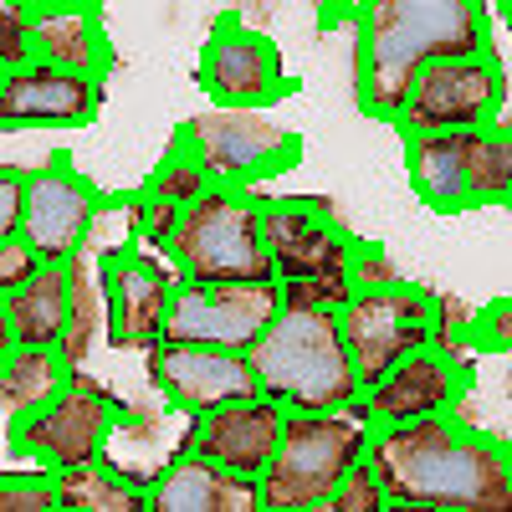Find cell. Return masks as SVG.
Instances as JSON below:
<instances>
[{"label":"cell","mask_w":512,"mask_h":512,"mask_svg":"<svg viewBox=\"0 0 512 512\" xmlns=\"http://www.w3.org/2000/svg\"><path fill=\"white\" fill-rule=\"evenodd\" d=\"M180 272L169 267L164 251H149L144 241L118 246L103 262V303H108V338L113 349H134L144 354L159 328H164V308L175 292Z\"/></svg>","instance_id":"16"},{"label":"cell","mask_w":512,"mask_h":512,"mask_svg":"<svg viewBox=\"0 0 512 512\" xmlns=\"http://www.w3.org/2000/svg\"><path fill=\"white\" fill-rule=\"evenodd\" d=\"M103 113V77L26 62L0 72V134L16 128H88Z\"/></svg>","instance_id":"17"},{"label":"cell","mask_w":512,"mask_h":512,"mask_svg":"<svg viewBox=\"0 0 512 512\" xmlns=\"http://www.w3.org/2000/svg\"><path fill=\"white\" fill-rule=\"evenodd\" d=\"M390 512H507L512 456L461 410L374 425L364 446Z\"/></svg>","instance_id":"1"},{"label":"cell","mask_w":512,"mask_h":512,"mask_svg":"<svg viewBox=\"0 0 512 512\" xmlns=\"http://www.w3.org/2000/svg\"><path fill=\"white\" fill-rule=\"evenodd\" d=\"M72 364L57 349H16L6 364H0V415L16 420L26 410H36L41 400H52L67 384Z\"/></svg>","instance_id":"25"},{"label":"cell","mask_w":512,"mask_h":512,"mask_svg":"<svg viewBox=\"0 0 512 512\" xmlns=\"http://www.w3.org/2000/svg\"><path fill=\"white\" fill-rule=\"evenodd\" d=\"M400 149L410 190L425 210H436V216L472 210V200H466V128H456V134H400Z\"/></svg>","instance_id":"21"},{"label":"cell","mask_w":512,"mask_h":512,"mask_svg":"<svg viewBox=\"0 0 512 512\" xmlns=\"http://www.w3.org/2000/svg\"><path fill=\"white\" fill-rule=\"evenodd\" d=\"M52 492H57V512H149L144 477H128L108 456L52 472Z\"/></svg>","instance_id":"23"},{"label":"cell","mask_w":512,"mask_h":512,"mask_svg":"<svg viewBox=\"0 0 512 512\" xmlns=\"http://www.w3.org/2000/svg\"><path fill=\"white\" fill-rule=\"evenodd\" d=\"M164 256L190 282H272L262 195L251 185H210L180 210Z\"/></svg>","instance_id":"4"},{"label":"cell","mask_w":512,"mask_h":512,"mask_svg":"<svg viewBox=\"0 0 512 512\" xmlns=\"http://www.w3.org/2000/svg\"><path fill=\"white\" fill-rule=\"evenodd\" d=\"M323 512H390V502H384V487H379V477H374L369 456H359L349 472L333 482Z\"/></svg>","instance_id":"27"},{"label":"cell","mask_w":512,"mask_h":512,"mask_svg":"<svg viewBox=\"0 0 512 512\" xmlns=\"http://www.w3.org/2000/svg\"><path fill=\"white\" fill-rule=\"evenodd\" d=\"M134 420L103 384L82 379L77 369L67 374V384L41 400L36 410L16 415L11 420V456L41 466V472H62V466H77V461H93V456H108L113 436Z\"/></svg>","instance_id":"8"},{"label":"cell","mask_w":512,"mask_h":512,"mask_svg":"<svg viewBox=\"0 0 512 512\" xmlns=\"http://www.w3.org/2000/svg\"><path fill=\"white\" fill-rule=\"evenodd\" d=\"M180 210L185 205H175V200L139 195V205H134V241H144L149 251H164L169 236H175V226H180Z\"/></svg>","instance_id":"30"},{"label":"cell","mask_w":512,"mask_h":512,"mask_svg":"<svg viewBox=\"0 0 512 512\" xmlns=\"http://www.w3.org/2000/svg\"><path fill=\"white\" fill-rule=\"evenodd\" d=\"M195 82L216 108H277L297 93V77L287 72L277 41L236 16H221L216 31L205 36Z\"/></svg>","instance_id":"13"},{"label":"cell","mask_w":512,"mask_h":512,"mask_svg":"<svg viewBox=\"0 0 512 512\" xmlns=\"http://www.w3.org/2000/svg\"><path fill=\"white\" fill-rule=\"evenodd\" d=\"M384 282H400V267L390 262V251L359 241V251H354V287H384Z\"/></svg>","instance_id":"33"},{"label":"cell","mask_w":512,"mask_h":512,"mask_svg":"<svg viewBox=\"0 0 512 512\" xmlns=\"http://www.w3.org/2000/svg\"><path fill=\"white\" fill-rule=\"evenodd\" d=\"M246 359L256 390L282 410H344L359 400V374L333 308H277Z\"/></svg>","instance_id":"3"},{"label":"cell","mask_w":512,"mask_h":512,"mask_svg":"<svg viewBox=\"0 0 512 512\" xmlns=\"http://www.w3.org/2000/svg\"><path fill=\"white\" fill-rule=\"evenodd\" d=\"M338 328H344V344H349L359 390H364V384H374L405 354L436 344L441 297L415 287L410 277L384 282V287H354V297L338 308Z\"/></svg>","instance_id":"9"},{"label":"cell","mask_w":512,"mask_h":512,"mask_svg":"<svg viewBox=\"0 0 512 512\" xmlns=\"http://www.w3.org/2000/svg\"><path fill=\"white\" fill-rule=\"evenodd\" d=\"M282 405L256 395V400H236V405H221L210 415H195L190 420V436L185 446L205 461L226 466L236 477H262L267 461L277 456V436H282Z\"/></svg>","instance_id":"18"},{"label":"cell","mask_w":512,"mask_h":512,"mask_svg":"<svg viewBox=\"0 0 512 512\" xmlns=\"http://www.w3.org/2000/svg\"><path fill=\"white\" fill-rule=\"evenodd\" d=\"M369 446V425L354 405L344 410H287L277 456L256 477L262 512H323L333 482Z\"/></svg>","instance_id":"5"},{"label":"cell","mask_w":512,"mask_h":512,"mask_svg":"<svg viewBox=\"0 0 512 512\" xmlns=\"http://www.w3.org/2000/svg\"><path fill=\"white\" fill-rule=\"evenodd\" d=\"M26 11H57V6H103V0H16Z\"/></svg>","instance_id":"36"},{"label":"cell","mask_w":512,"mask_h":512,"mask_svg":"<svg viewBox=\"0 0 512 512\" xmlns=\"http://www.w3.org/2000/svg\"><path fill=\"white\" fill-rule=\"evenodd\" d=\"M466 395H472V364H461L431 344V349H415L400 364H390L374 384H364L354 410L374 431V425H400V420H420V415L461 410Z\"/></svg>","instance_id":"15"},{"label":"cell","mask_w":512,"mask_h":512,"mask_svg":"<svg viewBox=\"0 0 512 512\" xmlns=\"http://www.w3.org/2000/svg\"><path fill=\"white\" fill-rule=\"evenodd\" d=\"M200 164L210 185H262L303 159V134L272 108H216L195 113L175 134Z\"/></svg>","instance_id":"7"},{"label":"cell","mask_w":512,"mask_h":512,"mask_svg":"<svg viewBox=\"0 0 512 512\" xmlns=\"http://www.w3.org/2000/svg\"><path fill=\"white\" fill-rule=\"evenodd\" d=\"M210 190V175H205V164L175 139L164 154H159V164H154V175L144 180V190L139 195H154V200H175V205H190L195 195H205Z\"/></svg>","instance_id":"26"},{"label":"cell","mask_w":512,"mask_h":512,"mask_svg":"<svg viewBox=\"0 0 512 512\" xmlns=\"http://www.w3.org/2000/svg\"><path fill=\"white\" fill-rule=\"evenodd\" d=\"M36 267H41V256H36L21 236L0 241V297H11L21 282H31V277H36Z\"/></svg>","instance_id":"32"},{"label":"cell","mask_w":512,"mask_h":512,"mask_svg":"<svg viewBox=\"0 0 512 512\" xmlns=\"http://www.w3.org/2000/svg\"><path fill=\"white\" fill-rule=\"evenodd\" d=\"M6 313H11L16 349H57L72 323V262L67 267L41 262L36 277L6 297Z\"/></svg>","instance_id":"22"},{"label":"cell","mask_w":512,"mask_h":512,"mask_svg":"<svg viewBox=\"0 0 512 512\" xmlns=\"http://www.w3.org/2000/svg\"><path fill=\"white\" fill-rule=\"evenodd\" d=\"M502 62L482 57H441L425 62L410 82L400 113L390 118L400 134H456V128H482L502 118Z\"/></svg>","instance_id":"10"},{"label":"cell","mask_w":512,"mask_h":512,"mask_svg":"<svg viewBox=\"0 0 512 512\" xmlns=\"http://www.w3.org/2000/svg\"><path fill=\"white\" fill-rule=\"evenodd\" d=\"M31 41H36V62L82 72V77H103L113 62L108 31L98 6H57V11H31Z\"/></svg>","instance_id":"20"},{"label":"cell","mask_w":512,"mask_h":512,"mask_svg":"<svg viewBox=\"0 0 512 512\" xmlns=\"http://www.w3.org/2000/svg\"><path fill=\"white\" fill-rule=\"evenodd\" d=\"M144 369H149V384L159 390V400L169 410H180L185 420L262 395L256 390V369H251L246 349L169 344V338H154V344L144 349Z\"/></svg>","instance_id":"14"},{"label":"cell","mask_w":512,"mask_h":512,"mask_svg":"<svg viewBox=\"0 0 512 512\" xmlns=\"http://www.w3.org/2000/svg\"><path fill=\"white\" fill-rule=\"evenodd\" d=\"M16 354V333H11V313H6V297H0V364Z\"/></svg>","instance_id":"35"},{"label":"cell","mask_w":512,"mask_h":512,"mask_svg":"<svg viewBox=\"0 0 512 512\" xmlns=\"http://www.w3.org/2000/svg\"><path fill=\"white\" fill-rule=\"evenodd\" d=\"M103 216V190L72 169V159L52 154L47 164L26 169L21 180V226L16 236L52 267L77 262L93 241V226Z\"/></svg>","instance_id":"11"},{"label":"cell","mask_w":512,"mask_h":512,"mask_svg":"<svg viewBox=\"0 0 512 512\" xmlns=\"http://www.w3.org/2000/svg\"><path fill=\"white\" fill-rule=\"evenodd\" d=\"M507 328H512V303L497 297L477 318H466V349L472 354H507Z\"/></svg>","instance_id":"31"},{"label":"cell","mask_w":512,"mask_h":512,"mask_svg":"<svg viewBox=\"0 0 512 512\" xmlns=\"http://www.w3.org/2000/svg\"><path fill=\"white\" fill-rule=\"evenodd\" d=\"M0 512H57L52 472H0Z\"/></svg>","instance_id":"28"},{"label":"cell","mask_w":512,"mask_h":512,"mask_svg":"<svg viewBox=\"0 0 512 512\" xmlns=\"http://www.w3.org/2000/svg\"><path fill=\"white\" fill-rule=\"evenodd\" d=\"M36 62V41H31V11L16 0H0V72H16Z\"/></svg>","instance_id":"29"},{"label":"cell","mask_w":512,"mask_h":512,"mask_svg":"<svg viewBox=\"0 0 512 512\" xmlns=\"http://www.w3.org/2000/svg\"><path fill=\"white\" fill-rule=\"evenodd\" d=\"M262 231L277 282H313L338 313L354 297V251L359 236L333 216L318 195H262Z\"/></svg>","instance_id":"6"},{"label":"cell","mask_w":512,"mask_h":512,"mask_svg":"<svg viewBox=\"0 0 512 512\" xmlns=\"http://www.w3.org/2000/svg\"><path fill=\"white\" fill-rule=\"evenodd\" d=\"M492 52L487 0H359V103L390 123L425 62Z\"/></svg>","instance_id":"2"},{"label":"cell","mask_w":512,"mask_h":512,"mask_svg":"<svg viewBox=\"0 0 512 512\" xmlns=\"http://www.w3.org/2000/svg\"><path fill=\"white\" fill-rule=\"evenodd\" d=\"M277 308H282L277 277L272 282H190V277H180L175 292H169L159 338H169V344L251 349Z\"/></svg>","instance_id":"12"},{"label":"cell","mask_w":512,"mask_h":512,"mask_svg":"<svg viewBox=\"0 0 512 512\" xmlns=\"http://www.w3.org/2000/svg\"><path fill=\"white\" fill-rule=\"evenodd\" d=\"M21 180H26L21 164H0V241H11L21 226Z\"/></svg>","instance_id":"34"},{"label":"cell","mask_w":512,"mask_h":512,"mask_svg":"<svg viewBox=\"0 0 512 512\" xmlns=\"http://www.w3.org/2000/svg\"><path fill=\"white\" fill-rule=\"evenodd\" d=\"M466 200L472 210H497L512 200V139L502 118L466 128Z\"/></svg>","instance_id":"24"},{"label":"cell","mask_w":512,"mask_h":512,"mask_svg":"<svg viewBox=\"0 0 512 512\" xmlns=\"http://www.w3.org/2000/svg\"><path fill=\"white\" fill-rule=\"evenodd\" d=\"M144 487H149V512H262L251 477L226 472V466L195 456L190 446H180Z\"/></svg>","instance_id":"19"}]
</instances>
